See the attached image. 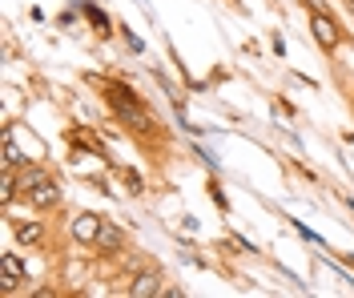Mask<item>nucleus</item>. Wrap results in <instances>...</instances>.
<instances>
[{"instance_id":"1","label":"nucleus","mask_w":354,"mask_h":298,"mask_svg":"<svg viewBox=\"0 0 354 298\" xmlns=\"http://www.w3.org/2000/svg\"><path fill=\"white\" fill-rule=\"evenodd\" d=\"M81 81L97 89V97L109 105L117 129L153 161V165H165V161H169V153H174V129L149 109V101L133 89L129 81H121V77H101V73H81Z\"/></svg>"},{"instance_id":"2","label":"nucleus","mask_w":354,"mask_h":298,"mask_svg":"<svg viewBox=\"0 0 354 298\" xmlns=\"http://www.w3.org/2000/svg\"><path fill=\"white\" fill-rule=\"evenodd\" d=\"M310 37H314V45L322 48V57H338V48L342 45H354L351 28L334 17L330 8H322V12H310Z\"/></svg>"},{"instance_id":"3","label":"nucleus","mask_w":354,"mask_h":298,"mask_svg":"<svg viewBox=\"0 0 354 298\" xmlns=\"http://www.w3.org/2000/svg\"><path fill=\"white\" fill-rule=\"evenodd\" d=\"M4 226L12 234V242L21 250H32V254H48V222L44 214H32V218H12V209L4 214Z\"/></svg>"},{"instance_id":"4","label":"nucleus","mask_w":354,"mask_h":298,"mask_svg":"<svg viewBox=\"0 0 354 298\" xmlns=\"http://www.w3.org/2000/svg\"><path fill=\"white\" fill-rule=\"evenodd\" d=\"M65 141H68V149H73V158H81V153H93V158H101L109 169H117L121 161L113 158V149L105 145V141L97 138V129H88L85 121H73L65 129Z\"/></svg>"},{"instance_id":"5","label":"nucleus","mask_w":354,"mask_h":298,"mask_svg":"<svg viewBox=\"0 0 354 298\" xmlns=\"http://www.w3.org/2000/svg\"><path fill=\"white\" fill-rule=\"evenodd\" d=\"M21 206L28 209V214H61V209H65V182H61V178L41 182L37 189L21 194Z\"/></svg>"},{"instance_id":"6","label":"nucleus","mask_w":354,"mask_h":298,"mask_svg":"<svg viewBox=\"0 0 354 298\" xmlns=\"http://www.w3.org/2000/svg\"><path fill=\"white\" fill-rule=\"evenodd\" d=\"M21 290H28V262L21 250H4L0 254V295L12 298Z\"/></svg>"},{"instance_id":"7","label":"nucleus","mask_w":354,"mask_h":298,"mask_svg":"<svg viewBox=\"0 0 354 298\" xmlns=\"http://www.w3.org/2000/svg\"><path fill=\"white\" fill-rule=\"evenodd\" d=\"M105 222H109V218H105L101 209H81V214L68 222V238H73L81 250H93L97 238H101V230H105Z\"/></svg>"},{"instance_id":"8","label":"nucleus","mask_w":354,"mask_h":298,"mask_svg":"<svg viewBox=\"0 0 354 298\" xmlns=\"http://www.w3.org/2000/svg\"><path fill=\"white\" fill-rule=\"evenodd\" d=\"M129 250H133L129 234L117 226V222H105L101 238H97V246H93V258H97V262H113V258H125Z\"/></svg>"},{"instance_id":"9","label":"nucleus","mask_w":354,"mask_h":298,"mask_svg":"<svg viewBox=\"0 0 354 298\" xmlns=\"http://www.w3.org/2000/svg\"><path fill=\"white\" fill-rule=\"evenodd\" d=\"M165 282H169V278H165V270H161V266H153V262H145V266L129 278L125 295H129V298H161Z\"/></svg>"},{"instance_id":"10","label":"nucleus","mask_w":354,"mask_h":298,"mask_svg":"<svg viewBox=\"0 0 354 298\" xmlns=\"http://www.w3.org/2000/svg\"><path fill=\"white\" fill-rule=\"evenodd\" d=\"M73 4L85 12V24L93 28V37H97V41H113V37H117V21L105 12V4H101V0H73Z\"/></svg>"},{"instance_id":"11","label":"nucleus","mask_w":354,"mask_h":298,"mask_svg":"<svg viewBox=\"0 0 354 298\" xmlns=\"http://www.w3.org/2000/svg\"><path fill=\"white\" fill-rule=\"evenodd\" d=\"M48 178H57V169L53 165H44V161H24L21 169H17V182H21V194H28V189H37L41 182H48Z\"/></svg>"},{"instance_id":"12","label":"nucleus","mask_w":354,"mask_h":298,"mask_svg":"<svg viewBox=\"0 0 354 298\" xmlns=\"http://www.w3.org/2000/svg\"><path fill=\"white\" fill-rule=\"evenodd\" d=\"M113 178H117V185H121V194H125V198H145V189H149L137 165H117V169H113Z\"/></svg>"},{"instance_id":"13","label":"nucleus","mask_w":354,"mask_h":298,"mask_svg":"<svg viewBox=\"0 0 354 298\" xmlns=\"http://www.w3.org/2000/svg\"><path fill=\"white\" fill-rule=\"evenodd\" d=\"M17 202H21V182H17V169H4V165H0V209L8 214Z\"/></svg>"},{"instance_id":"14","label":"nucleus","mask_w":354,"mask_h":298,"mask_svg":"<svg viewBox=\"0 0 354 298\" xmlns=\"http://www.w3.org/2000/svg\"><path fill=\"white\" fill-rule=\"evenodd\" d=\"M24 161H32V158H28V153H21L12 125H4V153H0V165H4V169H21Z\"/></svg>"},{"instance_id":"15","label":"nucleus","mask_w":354,"mask_h":298,"mask_svg":"<svg viewBox=\"0 0 354 298\" xmlns=\"http://www.w3.org/2000/svg\"><path fill=\"white\" fill-rule=\"evenodd\" d=\"M205 194H209V202L221 209V218H234V206H230V194L221 189V178L218 174H209V182H205Z\"/></svg>"},{"instance_id":"16","label":"nucleus","mask_w":354,"mask_h":298,"mask_svg":"<svg viewBox=\"0 0 354 298\" xmlns=\"http://www.w3.org/2000/svg\"><path fill=\"white\" fill-rule=\"evenodd\" d=\"M117 37H121V45L129 48L133 57H145V41H141V37H137L125 21H117Z\"/></svg>"},{"instance_id":"17","label":"nucleus","mask_w":354,"mask_h":298,"mask_svg":"<svg viewBox=\"0 0 354 298\" xmlns=\"http://www.w3.org/2000/svg\"><path fill=\"white\" fill-rule=\"evenodd\" d=\"M189 153H194V158H198L201 165H205V169H209V174H221V161L214 158V153H209V149H205V145H189Z\"/></svg>"},{"instance_id":"18","label":"nucleus","mask_w":354,"mask_h":298,"mask_svg":"<svg viewBox=\"0 0 354 298\" xmlns=\"http://www.w3.org/2000/svg\"><path fill=\"white\" fill-rule=\"evenodd\" d=\"M32 298H61V286H28Z\"/></svg>"},{"instance_id":"19","label":"nucleus","mask_w":354,"mask_h":298,"mask_svg":"<svg viewBox=\"0 0 354 298\" xmlns=\"http://www.w3.org/2000/svg\"><path fill=\"white\" fill-rule=\"evenodd\" d=\"M270 48H274V57H286V37H282L278 28L270 32Z\"/></svg>"},{"instance_id":"20","label":"nucleus","mask_w":354,"mask_h":298,"mask_svg":"<svg viewBox=\"0 0 354 298\" xmlns=\"http://www.w3.org/2000/svg\"><path fill=\"white\" fill-rule=\"evenodd\" d=\"M302 8H306V17L310 12H322V8H330V0H298Z\"/></svg>"},{"instance_id":"21","label":"nucleus","mask_w":354,"mask_h":298,"mask_svg":"<svg viewBox=\"0 0 354 298\" xmlns=\"http://www.w3.org/2000/svg\"><path fill=\"white\" fill-rule=\"evenodd\" d=\"M346 89H342V97H346V105H351V113H354V81H342Z\"/></svg>"},{"instance_id":"22","label":"nucleus","mask_w":354,"mask_h":298,"mask_svg":"<svg viewBox=\"0 0 354 298\" xmlns=\"http://www.w3.org/2000/svg\"><path fill=\"white\" fill-rule=\"evenodd\" d=\"M161 298H185V290H181V286H165V290H161Z\"/></svg>"},{"instance_id":"23","label":"nucleus","mask_w":354,"mask_h":298,"mask_svg":"<svg viewBox=\"0 0 354 298\" xmlns=\"http://www.w3.org/2000/svg\"><path fill=\"white\" fill-rule=\"evenodd\" d=\"M181 230H189V234H194V230H198V218H194V214H185V218H181Z\"/></svg>"},{"instance_id":"24","label":"nucleus","mask_w":354,"mask_h":298,"mask_svg":"<svg viewBox=\"0 0 354 298\" xmlns=\"http://www.w3.org/2000/svg\"><path fill=\"white\" fill-rule=\"evenodd\" d=\"M338 202H342V206H346V209L354 214V198H351V194H338Z\"/></svg>"},{"instance_id":"25","label":"nucleus","mask_w":354,"mask_h":298,"mask_svg":"<svg viewBox=\"0 0 354 298\" xmlns=\"http://www.w3.org/2000/svg\"><path fill=\"white\" fill-rule=\"evenodd\" d=\"M338 258H342V262H346V266H351V270H354V254H346V250H338Z\"/></svg>"},{"instance_id":"26","label":"nucleus","mask_w":354,"mask_h":298,"mask_svg":"<svg viewBox=\"0 0 354 298\" xmlns=\"http://www.w3.org/2000/svg\"><path fill=\"white\" fill-rule=\"evenodd\" d=\"M338 4H342V8L351 12V21H354V0H338Z\"/></svg>"},{"instance_id":"27","label":"nucleus","mask_w":354,"mask_h":298,"mask_svg":"<svg viewBox=\"0 0 354 298\" xmlns=\"http://www.w3.org/2000/svg\"><path fill=\"white\" fill-rule=\"evenodd\" d=\"M342 141H346V145H354V129H342Z\"/></svg>"}]
</instances>
